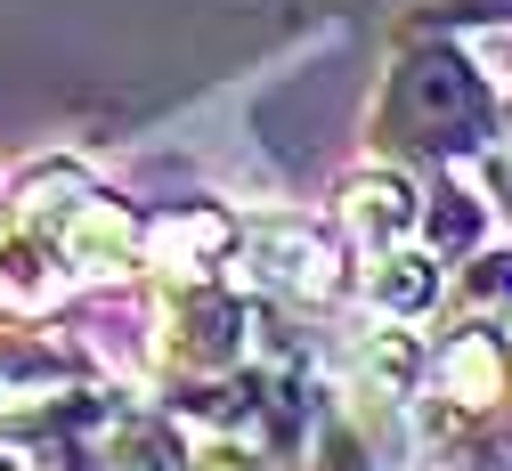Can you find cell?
Listing matches in <instances>:
<instances>
[{
    "label": "cell",
    "instance_id": "2",
    "mask_svg": "<svg viewBox=\"0 0 512 471\" xmlns=\"http://www.w3.org/2000/svg\"><path fill=\"white\" fill-rule=\"evenodd\" d=\"M139 252V220L106 204V195H82V204L57 212V260L74 268V277H122Z\"/></svg>",
    "mask_w": 512,
    "mask_h": 471
},
{
    "label": "cell",
    "instance_id": "5",
    "mask_svg": "<svg viewBox=\"0 0 512 471\" xmlns=\"http://www.w3.org/2000/svg\"><path fill=\"white\" fill-rule=\"evenodd\" d=\"M187 463H196V455H187L179 431L155 423V415H122L106 431V471H187Z\"/></svg>",
    "mask_w": 512,
    "mask_h": 471
},
{
    "label": "cell",
    "instance_id": "3",
    "mask_svg": "<svg viewBox=\"0 0 512 471\" xmlns=\"http://www.w3.org/2000/svg\"><path fill=\"white\" fill-rule=\"evenodd\" d=\"M179 325H187V342H171L187 366H236L244 358V301L228 293H179Z\"/></svg>",
    "mask_w": 512,
    "mask_h": 471
},
{
    "label": "cell",
    "instance_id": "11",
    "mask_svg": "<svg viewBox=\"0 0 512 471\" xmlns=\"http://www.w3.org/2000/svg\"><path fill=\"white\" fill-rule=\"evenodd\" d=\"M0 471H17V463H9V455H0Z\"/></svg>",
    "mask_w": 512,
    "mask_h": 471
},
{
    "label": "cell",
    "instance_id": "8",
    "mask_svg": "<svg viewBox=\"0 0 512 471\" xmlns=\"http://www.w3.org/2000/svg\"><path fill=\"white\" fill-rule=\"evenodd\" d=\"M415 366H423V350L407 342V333H374V342L358 350V390L366 398H407L415 390Z\"/></svg>",
    "mask_w": 512,
    "mask_h": 471
},
{
    "label": "cell",
    "instance_id": "10",
    "mask_svg": "<svg viewBox=\"0 0 512 471\" xmlns=\"http://www.w3.org/2000/svg\"><path fill=\"white\" fill-rule=\"evenodd\" d=\"M187 471H252V455H236V447H204Z\"/></svg>",
    "mask_w": 512,
    "mask_h": 471
},
{
    "label": "cell",
    "instance_id": "1",
    "mask_svg": "<svg viewBox=\"0 0 512 471\" xmlns=\"http://www.w3.org/2000/svg\"><path fill=\"white\" fill-rule=\"evenodd\" d=\"M236 285H285L301 301H326L342 285V268H334V244H317L301 228H269V236H244L236 244Z\"/></svg>",
    "mask_w": 512,
    "mask_h": 471
},
{
    "label": "cell",
    "instance_id": "6",
    "mask_svg": "<svg viewBox=\"0 0 512 471\" xmlns=\"http://www.w3.org/2000/svg\"><path fill=\"white\" fill-rule=\"evenodd\" d=\"M350 228H358V244H399L407 228H415V204H407V187L382 171V179H358L350 187Z\"/></svg>",
    "mask_w": 512,
    "mask_h": 471
},
{
    "label": "cell",
    "instance_id": "4",
    "mask_svg": "<svg viewBox=\"0 0 512 471\" xmlns=\"http://www.w3.org/2000/svg\"><path fill=\"white\" fill-rule=\"evenodd\" d=\"M439 382L456 407H488V398H504V350H496V333H456V342L439 350Z\"/></svg>",
    "mask_w": 512,
    "mask_h": 471
},
{
    "label": "cell",
    "instance_id": "7",
    "mask_svg": "<svg viewBox=\"0 0 512 471\" xmlns=\"http://www.w3.org/2000/svg\"><path fill=\"white\" fill-rule=\"evenodd\" d=\"M439 301V260H423V252H391L374 268V309H391V317H415V309H431Z\"/></svg>",
    "mask_w": 512,
    "mask_h": 471
},
{
    "label": "cell",
    "instance_id": "9",
    "mask_svg": "<svg viewBox=\"0 0 512 471\" xmlns=\"http://www.w3.org/2000/svg\"><path fill=\"white\" fill-rule=\"evenodd\" d=\"M228 244V220H212V212H196V220H171V228H155V260H163V277H187V285H196V268H187V260H196V252H220Z\"/></svg>",
    "mask_w": 512,
    "mask_h": 471
}]
</instances>
